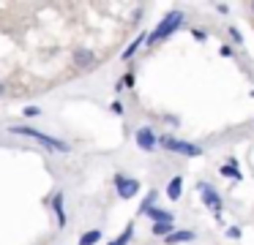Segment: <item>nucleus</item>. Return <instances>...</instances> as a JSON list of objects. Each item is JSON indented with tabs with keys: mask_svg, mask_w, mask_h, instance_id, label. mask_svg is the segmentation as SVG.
<instances>
[{
	"mask_svg": "<svg viewBox=\"0 0 254 245\" xmlns=\"http://www.w3.org/2000/svg\"><path fill=\"white\" fill-rule=\"evenodd\" d=\"M8 131H11V134H17V136H28V139L39 142V145L50 147L52 152H68V150H71V147H68L63 139H55V136L44 134V131H39V128H30V125H11Z\"/></svg>",
	"mask_w": 254,
	"mask_h": 245,
	"instance_id": "1",
	"label": "nucleus"
},
{
	"mask_svg": "<svg viewBox=\"0 0 254 245\" xmlns=\"http://www.w3.org/2000/svg\"><path fill=\"white\" fill-rule=\"evenodd\" d=\"M178 27H183V11H170V14L164 16V19H159V25L153 27V33H148L145 44H148V47H156L159 41L170 38L172 33L178 30Z\"/></svg>",
	"mask_w": 254,
	"mask_h": 245,
	"instance_id": "2",
	"label": "nucleus"
},
{
	"mask_svg": "<svg viewBox=\"0 0 254 245\" xmlns=\"http://www.w3.org/2000/svg\"><path fill=\"white\" fill-rule=\"evenodd\" d=\"M159 145L164 147V150L178 152V155H186V158H199V155H202V147H199V145L175 139V136H159Z\"/></svg>",
	"mask_w": 254,
	"mask_h": 245,
	"instance_id": "3",
	"label": "nucleus"
},
{
	"mask_svg": "<svg viewBox=\"0 0 254 245\" xmlns=\"http://www.w3.org/2000/svg\"><path fill=\"white\" fill-rule=\"evenodd\" d=\"M197 194H199V199H202V204L208 207V210H213L216 221H221L224 201H221V194H219V191H216L210 183H197Z\"/></svg>",
	"mask_w": 254,
	"mask_h": 245,
	"instance_id": "4",
	"label": "nucleus"
},
{
	"mask_svg": "<svg viewBox=\"0 0 254 245\" xmlns=\"http://www.w3.org/2000/svg\"><path fill=\"white\" fill-rule=\"evenodd\" d=\"M115 191L121 199H134L139 194V180L137 177H126V174L118 172L115 174Z\"/></svg>",
	"mask_w": 254,
	"mask_h": 245,
	"instance_id": "5",
	"label": "nucleus"
},
{
	"mask_svg": "<svg viewBox=\"0 0 254 245\" xmlns=\"http://www.w3.org/2000/svg\"><path fill=\"white\" fill-rule=\"evenodd\" d=\"M134 139H137V145L142 147L145 152H153L156 147H159V136H156V131L150 128V125H142V128L134 131Z\"/></svg>",
	"mask_w": 254,
	"mask_h": 245,
	"instance_id": "6",
	"label": "nucleus"
},
{
	"mask_svg": "<svg viewBox=\"0 0 254 245\" xmlns=\"http://www.w3.org/2000/svg\"><path fill=\"white\" fill-rule=\"evenodd\" d=\"M191 240H194V232H189V229H172L164 237V245H183V243H191Z\"/></svg>",
	"mask_w": 254,
	"mask_h": 245,
	"instance_id": "7",
	"label": "nucleus"
},
{
	"mask_svg": "<svg viewBox=\"0 0 254 245\" xmlns=\"http://www.w3.org/2000/svg\"><path fill=\"white\" fill-rule=\"evenodd\" d=\"M52 212L58 218V226H66V207H63V191L52 194Z\"/></svg>",
	"mask_w": 254,
	"mask_h": 245,
	"instance_id": "8",
	"label": "nucleus"
},
{
	"mask_svg": "<svg viewBox=\"0 0 254 245\" xmlns=\"http://www.w3.org/2000/svg\"><path fill=\"white\" fill-rule=\"evenodd\" d=\"M145 215H148L153 223H172V218H175L170 210H161V207H148Z\"/></svg>",
	"mask_w": 254,
	"mask_h": 245,
	"instance_id": "9",
	"label": "nucleus"
},
{
	"mask_svg": "<svg viewBox=\"0 0 254 245\" xmlns=\"http://www.w3.org/2000/svg\"><path fill=\"white\" fill-rule=\"evenodd\" d=\"M181 194H183V177H181V174H175V177L170 180V185H167V196H170L172 201H178V199H181Z\"/></svg>",
	"mask_w": 254,
	"mask_h": 245,
	"instance_id": "10",
	"label": "nucleus"
},
{
	"mask_svg": "<svg viewBox=\"0 0 254 245\" xmlns=\"http://www.w3.org/2000/svg\"><path fill=\"white\" fill-rule=\"evenodd\" d=\"M131 237H134V223H126V229H123L121 237L112 240V243H107V245H128V243H131Z\"/></svg>",
	"mask_w": 254,
	"mask_h": 245,
	"instance_id": "11",
	"label": "nucleus"
},
{
	"mask_svg": "<svg viewBox=\"0 0 254 245\" xmlns=\"http://www.w3.org/2000/svg\"><path fill=\"white\" fill-rule=\"evenodd\" d=\"M219 174H221V177H230V180H243V174L238 172L235 163H224V166L219 169Z\"/></svg>",
	"mask_w": 254,
	"mask_h": 245,
	"instance_id": "12",
	"label": "nucleus"
},
{
	"mask_svg": "<svg viewBox=\"0 0 254 245\" xmlns=\"http://www.w3.org/2000/svg\"><path fill=\"white\" fill-rule=\"evenodd\" d=\"M74 60H77V65H96V54L85 52V49H79V52L74 54Z\"/></svg>",
	"mask_w": 254,
	"mask_h": 245,
	"instance_id": "13",
	"label": "nucleus"
},
{
	"mask_svg": "<svg viewBox=\"0 0 254 245\" xmlns=\"http://www.w3.org/2000/svg\"><path fill=\"white\" fill-rule=\"evenodd\" d=\"M145 38H148V33H139V36H137V41H131V44L126 47V52H123V57H126V60L131 57V54H134V52H137V49L145 44Z\"/></svg>",
	"mask_w": 254,
	"mask_h": 245,
	"instance_id": "14",
	"label": "nucleus"
},
{
	"mask_svg": "<svg viewBox=\"0 0 254 245\" xmlns=\"http://www.w3.org/2000/svg\"><path fill=\"white\" fill-rule=\"evenodd\" d=\"M101 240V232L99 229H90V232H85L82 237H79V245H96Z\"/></svg>",
	"mask_w": 254,
	"mask_h": 245,
	"instance_id": "15",
	"label": "nucleus"
},
{
	"mask_svg": "<svg viewBox=\"0 0 254 245\" xmlns=\"http://www.w3.org/2000/svg\"><path fill=\"white\" fill-rule=\"evenodd\" d=\"M172 232V223H153V237H167Z\"/></svg>",
	"mask_w": 254,
	"mask_h": 245,
	"instance_id": "16",
	"label": "nucleus"
},
{
	"mask_svg": "<svg viewBox=\"0 0 254 245\" xmlns=\"http://www.w3.org/2000/svg\"><path fill=\"white\" fill-rule=\"evenodd\" d=\"M227 237H230V240H241V229L230 226V229H227Z\"/></svg>",
	"mask_w": 254,
	"mask_h": 245,
	"instance_id": "17",
	"label": "nucleus"
},
{
	"mask_svg": "<svg viewBox=\"0 0 254 245\" xmlns=\"http://www.w3.org/2000/svg\"><path fill=\"white\" fill-rule=\"evenodd\" d=\"M230 36H232V41H235V44H243V36H241L238 27H230Z\"/></svg>",
	"mask_w": 254,
	"mask_h": 245,
	"instance_id": "18",
	"label": "nucleus"
},
{
	"mask_svg": "<svg viewBox=\"0 0 254 245\" xmlns=\"http://www.w3.org/2000/svg\"><path fill=\"white\" fill-rule=\"evenodd\" d=\"M191 36L197 38V41H205V38H208V33H205V30H199V27H194V30H191Z\"/></svg>",
	"mask_w": 254,
	"mask_h": 245,
	"instance_id": "19",
	"label": "nucleus"
},
{
	"mask_svg": "<svg viewBox=\"0 0 254 245\" xmlns=\"http://www.w3.org/2000/svg\"><path fill=\"white\" fill-rule=\"evenodd\" d=\"M219 54H221V57H232V47H227V44H221V47H219Z\"/></svg>",
	"mask_w": 254,
	"mask_h": 245,
	"instance_id": "20",
	"label": "nucleus"
},
{
	"mask_svg": "<svg viewBox=\"0 0 254 245\" xmlns=\"http://www.w3.org/2000/svg\"><path fill=\"white\" fill-rule=\"evenodd\" d=\"M36 114H41L39 106H28V109H25V117H36Z\"/></svg>",
	"mask_w": 254,
	"mask_h": 245,
	"instance_id": "21",
	"label": "nucleus"
},
{
	"mask_svg": "<svg viewBox=\"0 0 254 245\" xmlns=\"http://www.w3.org/2000/svg\"><path fill=\"white\" fill-rule=\"evenodd\" d=\"M110 109H112L115 114H123V103H121V101H112V103H110Z\"/></svg>",
	"mask_w": 254,
	"mask_h": 245,
	"instance_id": "22",
	"label": "nucleus"
},
{
	"mask_svg": "<svg viewBox=\"0 0 254 245\" xmlns=\"http://www.w3.org/2000/svg\"><path fill=\"white\" fill-rule=\"evenodd\" d=\"M216 11H219V14H227V11H230V5H227V3H216Z\"/></svg>",
	"mask_w": 254,
	"mask_h": 245,
	"instance_id": "23",
	"label": "nucleus"
},
{
	"mask_svg": "<svg viewBox=\"0 0 254 245\" xmlns=\"http://www.w3.org/2000/svg\"><path fill=\"white\" fill-rule=\"evenodd\" d=\"M0 96H6V85H0Z\"/></svg>",
	"mask_w": 254,
	"mask_h": 245,
	"instance_id": "24",
	"label": "nucleus"
},
{
	"mask_svg": "<svg viewBox=\"0 0 254 245\" xmlns=\"http://www.w3.org/2000/svg\"><path fill=\"white\" fill-rule=\"evenodd\" d=\"M252 11H254V3H252Z\"/></svg>",
	"mask_w": 254,
	"mask_h": 245,
	"instance_id": "25",
	"label": "nucleus"
}]
</instances>
